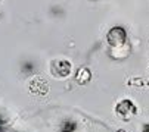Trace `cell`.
Wrapping results in <instances>:
<instances>
[{
    "label": "cell",
    "mask_w": 149,
    "mask_h": 132,
    "mask_svg": "<svg viewBox=\"0 0 149 132\" xmlns=\"http://www.w3.org/2000/svg\"><path fill=\"white\" fill-rule=\"evenodd\" d=\"M75 129H77V123L74 120H71V119L63 120L61 123V132H74Z\"/></svg>",
    "instance_id": "obj_5"
},
{
    "label": "cell",
    "mask_w": 149,
    "mask_h": 132,
    "mask_svg": "<svg viewBox=\"0 0 149 132\" xmlns=\"http://www.w3.org/2000/svg\"><path fill=\"white\" fill-rule=\"evenodd\" d=\"M142 132H149V123H145V125H143V129H142Z\"/></svg>",
    "instance_id": "obj_7"
},
{
    "label": "cell",
    "mask_w": 149,
    "mask_h": 132,
    "mask_svg": "<svg viewBox=\"0 0 149 132\" xmlns=\"http://www.w3.org/2000/svg\"><path fill=\"white\" fill-rule=\"evenodd\" d=\"M22 69H24L25 72H30V71H33V69H34V65H33L31 62H28V63H24V65H22Z\"/></svg>",
    "instance_id": "obj_6"
},
{
    "label": "cell",
    "mask_w": 149,
    "mask_h": 132,
    "mask_svg": "<svg viewBox=\"0 0 149 132\" xmlns=\"http://www.w3.org/2000/svg\"><path fill=\"white\" fill-rule=\"evenodd\" d=\"M90 79H92V71H90V69H87V68H81V69L77 71L75 81H77L78 84L84 85V84H87Z\"/></svg>",
    "instance_id": "obj_4"
},
{
    "label": "cell",
    "mask_w": 149,
    "mask_h": 132,
    "mask_svg": "<svg viewBox=\"0 0 149 132\" xmlns=\"http://www.w3.org/2000/svg\"><path fill=\"white\" fill-rule=\"evenodd\" d=\"M115 113L123 120H130L133 116L137 115V107L134 106L132 100H121L115 107Z\"/></svg>",
    "instance_id": "obj_1"
},
{
    "label": "cell",
    "mask_w": 149,
    "mask_h": 132,
    "mask_svg": "<svg viewBox=\"0 0 149 132\" xmlns=\"http://www.w3.org/2000/svg\"><path fill=\"white\" fill-rule=\"evenodd\" d=\"M120 132H123V131H120Z\"/></svg>",
    "instance_id": "obj_8"
},
{
    "label": "cell",
    "mask_w": 149,
    "mask_h": 132,
    "mask_svg": "<svg viewBox=\"0 0 149 132\" xmlns=\"http://www.w3.org/2000/svg\"><path fill=\"white\" fill-rule=\"evenodd\" d=\"M71 69H72L71 63L65 59H59L52 63V74L58 78H67L71 74Z\"/></svg>",
    "instance_id": "obj_3"
},
{
    "label": "cell",
    "mask_w": 149,
    "mask_h": 132,
    "mask_svg": "<svg viewBox=\"0 0 149 132\" xmlns=\"http://www.w3.org/2000/svg\"><path fill=\"white\" fill-rule=\"evenodd\" d=\"M106 40H108L109 46L112 47H120L127 41V32L123 27H114L106 34Z\"/></svg>",
    "instance_id": "obj_2"
}]
</instances>
